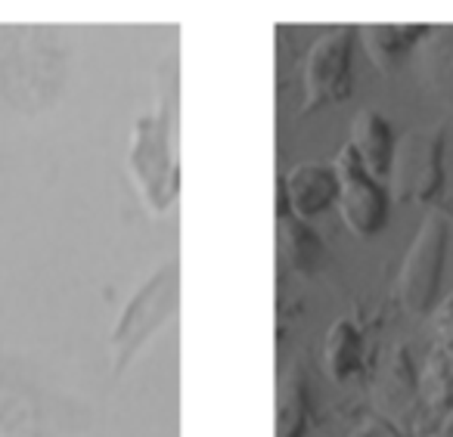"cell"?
Instances as JSON below:
<instances>
[{
	"instance_id": "obj_1",
	"label": "cell",
	"mask_w": 453,
	"mask_h": 437,
	"mask_svg": "<svg viewBox=\"0 0 453 437\" xmlns=\"http://www.w3.org/2000/svg\"><path fill=\"white\" fill-rule=\"evenodd\" d=\"M65 47L50 26H0V94L22 115H38L59 100Z\"/></svg>"
},
{
	"instance_id": "obj_2",
	"label": "cell",
	"mask_w": 453,
	"mask_h": 437,
	"mask_svg": "<svg viewBox=\"0 0 453 437\" xmlns=\"http://www.w3.org/2000/svg\"><path fill=\"white\" fill-rule=\"evenodd\" d=\"M90 406L44 385L22 363L0 356V437H84Z\"/></svg>"
},
{
	"instance_id": "obj_3",
	"label": "cell",
	"mask_w": 453,
	"mask_h": 437,
	"mask_svg": "<svg viewBox=\"0 0 453 437\" xmlns=\"http://www.w3.org/2000/svg\"><path fill=\"white\" fill-rule=\"evenodd\" d=\"M127 174L152 214L174 211L180 199V150L174 103L168 96L152 112L134 121L127 143Z\"/></svg>"
},
{
	"instance_id": "obj_4",
	"label": "cell",
	"mask_w": 453,
	"mask_h": 437,
	"mask_svg": "<svg viewBox=\"0 0 453 437\" xmlns=\"http://www.w3.org/2000/svg\"><path fill=\"white\" fill-rule=\"evenodd\" d=\"M180 304V267L174 261L162 264L137 292L121 307L119 319L109 335V369L121 375L134 363V356L156 338L171 319L177 317Z\"/></svg>"
},
{
	"instance_id": "obj_5",
	"label": "cell",
	"mask_w": 453,
	"mask_h": 437,
	"mask_svg": "<svg viewBox=\"0 0 453 437\" xmlns=\"http://www.w3.org/2000/svg\"><path fill=\"white\" fill-rule=\"evenodd\" d=\"M447 255V220L441 211H432L419 226V236L410 245L407 261L397 276V298L410 313H426L438 292L441 270Z\"/></svg>"
},
{
	"instance_id": "obj_6",
	"label": "cell",
	"mask_w": 453,
	"mask_h": 437,
	"mask_svg": "<svg viewBox=\"0 0 453 437\" xmlns=\"http://www.w3.org/2000/svg\"><path fill=\"white\" fill-rule=\"evenodd\" d=\"M354 34L357 28L335 26L308 53L304 69V109L317 112L320 106L348 96L351 88V63H354Z\"/></svg>"
},
{
	"instance_id": "obj_7",
	"label": "cell",
	"mask_w": 453,
	"mask_h": 437,
	"mask_svg": "<svg viewBox=\"0 0 453 437\" xmlns=\"http://www.w3.org/2000/svg\"><path fill=\"white\" fill-rule=\"evenodd\" d=\"M335 174H339V205L345 224L364 239L382 233L385 220H388V196H385L382 183L364 168L351 143L342 146L339 158H335Z\"/></svg>"
},
{
	"instance_id": "obj_8",
	"label": "cell",
	"mask_w": 453,
	"mask_h": 437,
	"mask_svg": "<svg viewBox=\"0 0 453 437\" xmlns=\"http://www.w3.org/2000/svg\"><path fill=\"white\" fill-rule=\"evenodd\" d=\"M444 137L441 131H416L395 150L391 187L401 202H428L444 180Z\"/></svg>"
},
{
	"instance_id": "obj_9",
	"label": "cell",
	"mask_w": 453,
	"mask_h": 437,
	"mask_svg": "<svg viewBox=\"0 0 453 437\" xmlns=\"http://www.w3.org/2000/svg\"><path fill=\"white\" fill-rule=\"evenodd\" d=\"M428 428H441L453 416V298L441 304L432 323V350L419 379Z\"/></svg>"
},
{
	"instance_id": "obj_10",
	"label": "cell",
	"mask_w": 453,
	"mask_h": 437,
	"mask_svg": "<svg viewBox=\"0 0 453 437\" xmlns=\"http://www.w3.org/2000/svg\"><path fill=\"white\" fill-rule=\"evenodd\" d=\"M283 196L296 218L311 220L339 202V174L326 165H298L286 177Z\"/></svg>"
},
{
	"instance_id": "obj_11",
	"label": "cell",
	"mask_w": 453,
	"mask_h": 437,
	"mask_svg": "<svg viewBox=\"0 0 453 437\" xmlns=\"http://www.w3.org/2000/svg\"><path fill=\"white\" fill-rule=\"evenodd\" d=\"M351 146L360 156V162H364V168L370 171L376 180L385 174H391L397 143H395V134H391V125L379 112L366 109V112L357 115V121H354Z\"/></svg>"
},
{
	"instance_id": "obj_12",
	"label": "cell",
	"mask_w": 453,
	"mask_h": 437,
	"mask_svg": "<svg viewBox=\"0 0 453 437\" xmlns=\"http://www.w3.org/2000/svg\"><path fill=\"white\" fill-rule=\"evenodd\" d=\"M277 239L283 249L286 261L298 270V273H314L323 261V245L317 239V233L308 226V220L296 218L286 205V196L280 189V211H277Z\"/></svg>"
},
{
	"instance_id": "obj_13",
	"label": "cell",
	"mask_w": 453,
	"mask_h": 437,
	"mask_svg": "<svg viewBox=\"0 0 453 437\" xmlns=\"http://www.w3.org/2000/svg\"><path fill=\"white\" fill-rule=\"evenodd\" d=\"M426 32V26H395V22H379V26L360 28L372 65L382 72H395L401 65V59L419 44Z\"/></svg>"
},
{
	"instance_id": "obj_14",
	"label": "cell",
	"mask_w": 453,
	"mask_h": 437,
	"mask_svg": "<svg viewBox=\"0 0 453 437\" xmlns=\"http://www.w3.org/2000/svg\"><path fill=\"white\" fill-rule=\"evenodd\" d=\"M360 356H364V335L351 319H339V323L329 329L326 344H323V366L326 375L335 385H345L360 366Z\"/></svg>"
},
{
	"instance_id": "obj_15",
	"label": "cell",
	"mask_w": 453,
	"mask_h": 437,
	"mask_svg": "<svg viewBox=\"0 0 453 437\" xmlns=\"http://www.w3.org/2000/svg\"><path fill=\"white\" fill-rule=\"evenodd\" d=\"M308 431V381L292 372L277 397V437H304Z\"/></svg>"
},
{
	"instance_id": "obj_16",
	"label": "cell",
	"mask_w": 453,
	"mask_h": 437,
	"mask_svg": "<svg viewBox=\"0 0 453 437\" xmlns=\"http://www.w3.org/2000/svg\"><path fill=\"white\" fill-rule=\"evenodd\" d=\"M432 38H422V69L434 88H453V26L428 28Z\"/></svg>"
},
{
	"instance_id": "obj_17",
	"label": "cell",
	"mask_w": 453,
	"mask_h": 437,
	"mask_svg": "<svg viewBox=\"0 0 453 437\" xmlns=\"http://www.w3.org/2000/svg\"><path fill=\"white\" fill-rule=\"evenodd\" d=\"M351 437H401V431H397L388 418H366Z\"/></svg>"
}]
</instances>
